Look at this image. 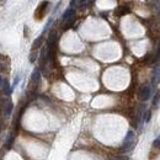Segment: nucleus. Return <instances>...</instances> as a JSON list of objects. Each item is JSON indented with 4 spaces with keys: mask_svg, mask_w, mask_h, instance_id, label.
Listing matches in <instances>:
<instances>
[{
    "mask_svg": "<svg viewBox=\"0 0 160 160\" xmlns=\"http://www.w3.org/2000/svg\"><path fill=\"white\" fill-rule=\"evenodd\" d=\"M134 139H135V134L133 131H128L127 134H126V138L123 140V144H122V148L121 150L123 153H127V152H131L134 147Z\"/></svg>",
    "mask_w": 160,
    "mask_h": 160,
    "instance_id": "1",
    "label": "nucleus"
},
{
    "mask_svg": "<svg viewBox=\"0 0 160 160\" xmlns=\"http://www.w3.org/2000/svg\"><path fill=\"white\" fill-rule=\"evenodd\" d=\"M152 96V87L149 85H144L139 91V99L142 101H147Z\"/></svg>",
    "mask_w": 160,
    "mask_h": 160,
    "instance_id": "2",
    "label": "nucleus"
},
{
    "mask_svg": "<svg viewBox=\"0 0 160 160\" xmlns=\"http://www.w3.org/2000/svg\"><path fill=\"white\" fill-rule=\"evenodd\" d=\"M48 5H49L48 1L41 3V5L38 6V9L36 10V13H35V17H36V20H42V19H43V15H44V13H46L47 8H48Z\"/></svg>",
    "mask_w": 160,
    "mask_h": 160,
    "instance_id": "3",
    "label": "nucleus"
},
{
    "mask_svg": "<svg viewBox=\"0 0 160 160\" xmlns=\"http://www.w3.org/2000/svg\"><path fill=\"white\" fill-rule=\"evenodd\" d=\"M160 82V67H156L153 72V76H152V84L153 86H156Z\"/></svg>",
    "mask_w": 160,
    "mask_h": 160,
    "instance_id": "4",
    "label": "nucleus"
},
{
    "mask_svg": "<svg viewBox=\"0 0 160 160\" xmlns=\"http://www.w3.org/2000/svg\"><path fill=\"white\" fill-rule=\"evenodd\" d=\"M41 81V73H39V69H35L33 73L31 75V82L35 84V86H38Z\"/></svg>",
    "mask_w": 160,
    "mask_h": 160,
    "instance_id": "5",
    "label": "nucleus"
},
{
    "mask_svg": "<svg viewBox=\"0 0 160 160\" xmlns=\"http://www.w3.org/2000/svg\"><path fill=\"white\" fill-rule=\"evenodd\" d=\"M43 35H41V36L38 37V38H36L35 39V42L32 43V51H36V49H38L41 46H42V42H43Z\"/></svg>",
    "mask_w": 160,
    "mask_h": 160,
    "instance_id": "6",
    "label": "nucleus"
},
{
    "mask_svg": "<svg viewBox=\"0 0 160 160\" xmlns=\"http://www.w3.org/2000/svg\"><path fill=\"white\" fill-rule=\"evenodd\" d=\"M72 15H74V9H73V8H69V9H67L66 11H64V14H63V16H62V20L66 21V20L70 19V17H72Z\"/></svg>",
    "mask_w": 160,
    "mask_h": 160,
    "instance_id": "7",
    "label": "nucleus"
},
{
    "mask_svg": "<svg viewBox=\"0 0 160 160\" xmlns=\"http://www.w3.org/2000/svg\"><path fill=\"white\" fill-rule=\"evenodd\" d=\"M159 102H160V91H158L155 95H154V97H153V102H152L153 109H156Z\"/></svg>",
    "mask_w": 160,
    "mask_h": 160,
    "instance_id": "8",
    "label": "nucleus"
},
{
    "mask_svg": "<svg viewBox=\"0 0 160 160\" xmlns=\"http://www.w3.org/2000/svg\"><path fill=\"white\" fill-rule=\"evenodd\" d=\"M150 118H152V111L148 110V111L144 112V115H143V121H144L145 123H148V122L150 121Z\"/></svg>",
    "mask_w": 160,
    "mask_h": 160,
    "instance_id": "9",
    "label": "nucleus"
},
{
    "mask_svg": "<svg viewBox=\"0 0 160 160\" xmlns=\"http://www.w3.org/2000/svg\"><path fill=\"white\" fill-rule=\"evenodd\" d=\"M52 21H53V17H51V19L48 20V22H47V23H46V26H44V28H43V31H42V35H43V36H44V33H46L47 31H48V28L51 27V25H52Z\"/></svg>",
    "mask_w": 160,
    "mask_h": 160,
    "instance_id": "10",
    "label": "nucleus"
},
{
    "mask_svg": "<svg viewBox=\"0 0 160 160\" xmlns=\"http://www.w3.org/2000/svg\"><path fill=\"white\" fill-rule=\"evenodd\" d=\"M153 148H154V149L160 150V135H159V137H158L153 142Z\"/></svg>",
    "mask_w": 160,
    "mask_h": 160,
    "instance_id": "11",
    "label": "nucleus"
},
{
    "mask_svg": "<svg viewBox=\"0 0 160 160\" xmlns=\"http://www.w3.org/2000/svg\"><path fill=\"white\" fill-rule=\"evenodd\" d=\"M3 84H4V90L6 91L8 94H11V92H13V90H11V87L9 86V82H8L6 80H5V81L3 80Z\"/></svg>",
    "mask_w": 160,
    "mask_h": 160,
    "instance_id": "12",
    "label": "nucleus"
},
{
    "mask_svg": "<svg viewBox=\"0 0 160 160\" xmlns=\"http://www.w3.org/2000/svg\"><path fill=\"white\" fill-rule=\"evenodd\" d=\"M36 59H37V53L35 51H32V53L30 54V63H35L36 62Z\"/></svg>",
    "mask_w": 160,
    "mask_h": 160,
    "instance_id": "13",
    "label": "nucleus"
},
{
    "mask_svg": "<svg viewBox=\"0 0 160 160\" xmlns=\"http://www.w3.org/2000/svg\"><path fill=\"white\" fill-rule=\"evenodd\" d=\"M19 82H20V75H16V78L14 80V84H13V86H11V90H14V89L19 85Z\"/></svg>",
    "mask_w": 160,
    "mask_h": 160,
    "instance_id": "14",
    "label": "nucleus"
},
{
    "mask_svg": "<svg viewBox=\"0 0 160 160\" xmlns=\"http://www.w3.org/2000/svg\"><path fill=\"white\" fill-rule=\"evenodd\" d=\"M13 140H14V138L13 137H9V139H8V142H6V149H10L11 148V145H13Z\"/></svg>",
    "mask_w": 160,
    "mask_h": 160,
    "instance_id": "15",
    "label": "nucleus"
},
{
    "mask_svg": "<svg viewBox=\"0 0 160 160\" xmlns=\"http://www.w3.org/2000/svg\"><path fill=\"white\" fill-rule=\"evenodd\" d=\"M11 110H13V104H11V102H9L8 107H6V112H5V113H6V116H9V115L11 113Z\"/></svg>",
    "mask_w": 160,
    "mask_h": 160,
    "instance_id": "16",
    "label": "nucleus"
},
{
    "mask_svg": "<svg viewBox=\"0 0 160 160\" xmlns=\"http://www.w3.org/2000/svg\"><path fill=\"white\" fill-rule=\"evenodd\" d=\"M78 1H79V0H70V4H69V5H70V8H73L74 5H75L76 3H78Z\"/></svg>",
    "mask_w": 160,
    "mask_h": 160,
    "instance_id": "17",
    "label": "nucleus"
},
{
    "mask_svg": "<svg viewBox=\"0 0 160 160\" xmlns=\"http://www.w3.org/2000/svg\"><path fill=\"white\" fill-rule=\"evenodd\" d=\"M86 1V0H79V4H84Z\"/></svg>",
    "mask_w": 160,
    "mask_h": 160,
    "instance_id": "18",
    "label": "nucleus"
},
{
    "mask_svg": "<svg viewBox=\"0 0 160 160\" xmlns=\"http://www.w3.org/2000/svg\"><path fill=\"white\" fill-rule=\"evenodd\" d=\"M1 85H3V78L0 76V86H1Z\"/></svg>",
    "mask_w": 160,
    "mask_h": 160,
    "instance_id": "19",
    "label": "nucleus"
}]
</instances>
